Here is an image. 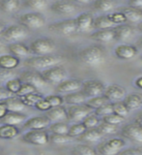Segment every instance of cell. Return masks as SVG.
I'll use <instances>...</instances> for the list:
<instances>
[{
    "instance_id": "cell-43",
    "label": "cell",
    "mask_w": 142,
    "mask_h": 155,
    "mask_svg": "<svg viewBox=\"0 0 142 155\" xmlns=\"http://www.w3.org/2000/svg\"><path fill=\"white\" fill-rule=\"evenodd\" d=\"M34 92H38V89L35 86L30 84H27V82H22L21 88L18 89V91L16 93V95L18 97H22L24 95L34 93Z\"/></svg>"
},
{
    "instance_id": "cell-12",
    "label": "cell",
    "mask_w": 142,
    "mask_h": 155,
    "mask_svg": "<svg viewBox=\"0 0 142 155\" xmlns=\"http://www.w3.org/2000/svg\"><path fill=\"white\" fill-rule=\"evenodd\" d=\"M19 79L21 80L22 82H27V84L34 85L37 89L44 88V87H46L47 85V81L42 77L41 73L35 70L23 72Z\"/></svg>"
},
{
    "instance_id": "cell-42",
    "label": "cell",
    "mask_w": 142,
    "mask_h": 155,
    "mask_svg": "<svg viewBox=\"0 0 142 155\" xmlns=\"http://www.w3.org/2000/svg\"><path fill=\"white\" fill-rule=\"evenodd\" d=\"M124 120H125L124 116L118 115L114 113H111L109 114H106L105 116H102V121H104V122L109 123V124H114V125H118V124L123 122Z\"/></svg>"
},
{
    "instance_id": "cell-63",
    "label": "cell",
    "mask_w": 142,
    "mask_h": 155,
    "mask_svg": "<svg viewBox=\"0 0 142 155\" xmlns=\"http://www.w3.org/2000/svg\"><path fill=\"white\" fill-rule=\"evenodd\" d=\"M137 28H138V30L142 32V21L138 22V25H137Z\"/></svg>"
},
{
    "instance_id": "cell-55",
    "label": "cell",
    "mask_w": 142,
    "mask_h": 155,
    "mask_svg": "<svg viewBox=\"0 0 142 155\" xmlns=\"http://www.w3.org/2000/svg\"><path fill=\"white\" fill-rule=\"evenodd\" d=\"M119 153L123 155H141L142 150H140L139 148H130V149L123 150V151H120Z\"/></svg>"
},
{
    "instance_id": "cell-50",
    "label": "cell",
    "mask_w": 142,
    "mask_h": 155,
    "mask_svg": "<svg viewBox=\"0 0 142 155\" xmlns=\"http://www.w3.org/2000/svg\"><path fill=\"white\" fill-rule=\"evenodd\" d=\"M107 17H108V18L114 24H121V23H125L127 21L125 16L123 15V13H121V12L109 14V15H107Z\"/></svg>"
},
{
    "instance_id": "cell-15",
    "label": "cell",
    "mask_w": 142,
    "mask_h": 155,
    "mask_svg": "<svg viewBox=\"0 0 142 155\" xmlns=\"http://www.w3.org/2000/svg\"><path fill=\"white\" fill-rule=\"evenodd\" d=\"M50 10L57 15L68 16V15H72L76 12V6L69 1L58 0V1H55L54 3L51 4Z\"/></svg>"
},
{
    "instance_id": "cell-46",
    "label": "cell",
    "mask_w": 142,
    "mask_h": 155,
    "mask_svg": "<svg viewBox=\"0 0 142 155\" xmlns=\"http://www.w3.org/2000/svg\"><path fill=\"white\" fill-rule=\"evenodd\" d=\"M85 126L82 123H77V124H73L71 127H69V131H68V135L71 136V137L75 138L80 136L83 132L85 131Z\"/></svg>"
},
{
    "instance_id": "cell-44",
    "label": "cell",
    "mask_w": 142,
    "mask_h": 155,
    "mask_svg": "<svg viewBox=\"0 0 142 155\" xmlns=\"http://www.w3.org/2000/svg\"><path fill=\"white\" fill-rule=\"evenodd\" d=\"M112 108H113V113L114 114L121 115V116H124V117L128 115L129 113H130L122 101L113 102V103H112Z\"/></svg>"
},
{
    "instance_id": "cell-64",
    "label": "cell",
    "mask_w": 142,
    "mask_h": 155,
    "mask_svg": "<svg viewBox=\"0 0 142 155\" xmlns=\"http://www.w3.org/2000/svg\"><path fill=\"white\" fill-rule=\"evenodd\" d=\"M2 46H3V44H2V42H1V41H0V48H2Z\"/></svg>"
},
{
    "instance_id": "cell-27",
    "label": "cell",
    "mask_w": 142,
    "mask_h": 155,
    "mask_svg": "<svg viewBox=\"0 0 142 155\" xmlns=\"http://www.w3.org/2000/svg\"><path fill=\"white\" fill-rule=\"evenodd\" d=\"M91 39H93L94 41H97L99 43H109L114 39V34L112 28L109 29H101L91 34Z\"/></svg>"
},
{
    "instance_id": "cell-36",
    "label": "cell",
    "mask_w": 142,
    "mask_h": 155,
    "mask_svg": "<svg viewBox=\"0 0 142 155\" xmlns=\"http://www.w3.org/2000/svg\"><path fill=\"white\" fill-rule=\"evenodd\" d=\"M120 150L112 147L111 145L106 142H102L97 147V153H100L102 155H115L119 153Z\"/></svg>"
},
{
    "instance_id": "cell-6",
    "label": "cell",
    "mask_w": 142,
    "mask_h": 155,
    "mask_svg": "<svg viewBox=\"0 0 142 155\" xmlns=\"http://www.w3.org/2000/svg\"><path fill=\"white\" fill-rule=\"evenodd\" d=\"M21 140L24 143L29 144L43 147L50 143V135L47 134V131H45V129L29 130L22 136Z\"/></svg>"
},
{
    "instance_id": "cell-1",
    "label": "cell",
    "mask_w": 142,
    "mask_h": 155,
    "mask_svg": "<svg viewBox=\"0 0 142 155\" xmlns=\"http://www.w3.org/2000/svg\"><path fill=\"white\" fill-rule=\"evenodd\" d=\"M80 60L90 67H98L102 65L105 60L104 50L98 46H90L83 48L78 53Z\"/></svg>"
},
{
    "instance_id": "cell-59",
    "label": "cell",
    "mask_w": 142,
    "mask_h": 155,
    "mask_svg": "<svg viewBox=\"0 0 142 155\" xmlns=\"http://www.w3.org/2000/svg\"><path fill=\"white\" fill-rule=\"evenodd\" d=\"M135 121L142 126V111H141V113H139V114H137V116L135 117Z\"/></svg>"
},
{
    "instance_id": "cell-25",
    "label": "cell",
    "mask_w": 142,
    "mask_h": 155,
    "mask_svg": "<svg viewBox=\"0 0 142 155\" xmlns=\"http://www.w3.org/2000/svg\"><path fill=\"white\" fill-rule=\"evenodd\" d=\"M26 119H27L26 115L23 114L16 113V111H7V114L0 120H1L2 123L4 124L18 125V124H22Z\"/></svg>"
},
{
    "instance_id": "cell-24",
    "label": "cell",
    "mask_w": 142,
    "mask_h": 155,
    "mask_svg": "<svg viewBox=\"0 0 142 155\" xmlns=\"http://www.w3.org/2000/svg\"><path fill=\"white\" fill-rule=\"evenodd\" d=\"M121 13L126 18V21L129 22H139L142 21V10L139 8H134V7H123Z\"/></svg>"
},
{
    "instance_id": "cell-47",
    "label": "cell",
    "mask_w": 142,
    "mask_h": 155,
    "mask_svg": "<svg viewBox=\"0 0 142 155\" xmlns=\"http://www.w3.org/2000/svg\"><path fill=\"white\" fill-rule=\"evenodd\" d=\"M82 124L85 126V128H94L99 124V118L97 117L96 114H89L86 117L82 120Z\"/></svg>"
},
{
    "instance_id": "cell-5",
    "label": "cell",
    "mask_w": 142,
    "mask_h": 155,
    "mask_svg": "<svg viewBox=\"0 0 142 155\" xmlns=\"http://www.w3.org/2000/svg\"><path fill=\"white\" fill-rule=\"evenodd\" d=\"M47 84H58L67 78V72L64 67L55 65L40 72Z\"/></svg>"
},
{
    "instance_id": "cell-21",
    "label": "cell",
    "mask_w": 142,
    "mask_h": 155,
    "mask_svg": "<svg viewBox=\"0 0 142 155\" xmlns=\"http://www.w3.org/2000/svg\"><path fill=\"white\" fill-rule=\"evenodd\" d=\"M122 102L129 111H134L142 107V95L137 93L129 94L124 97Z\"/></svg>"
},
{
    "instance_id": "cell-58",
    "label": "cell",
    "mask_w": 142,
    "mask_h": 155,
    "mask_svg": "<svg viewBox=\"0 0 142 155\" xmlns=\"http://www.w3.org/2000/svg\"><path fill=\"white\" fill-rule=\"evenodd\" d=\"M134 84H135L136 87H138V88L142 89V77L137 78V79L134 81Z\"/></svg>"
},
{
    "instance_id": "cell-40",
    "label": "cell",
    "mask_w": 142,
    "mask_h": 155,
    "mask_svg": "<svg viewBox=\"0 0 142 155\" xmlns=\"http://www.w3.org/2000/svg\"><path fill=\"white\" fill-rule=\"evenodd\" d=\"M21 84H22V81L19 78H12V79H10L6 81L5 87H6V89L9 90L11 93L16 94L18 91V89L21 88Z\"/></svg>"
},
{
    "instance_id": "cell-48",
    "label": "cell",
    "mask_w": 142,
    "mask_h": 155,
    "mask_svg": "<svg viewBox=\"0 0 142 155\" xmlns=\"http://www.w3.org/2000/svg\"><path fill=\"white\" fill-rule=\"evenodd\" d=\"M111 113H113V108H112V104H108V103L102 105L101 107L95 110V114L97 116H105Z\"/></svg>"
},
{
    "instance_id": "cell-10",
    "label": "cell",
    "mask_w": 142,
    "mask_h": 155,
    "mask_svg": "<svg viewBox=\"0 0 142 155\" xmlns=\"http://www.w3.org/2000/svg\"><path fill=\"white\" fill-rule=\"evenodd\" d=\"M121 135L131 142L142 143V126L136 121L125 125L121 130Z\"/></svg>"
},
{
    "instance_id": "cell-37",
    "label": "cell",
    "mask_w": 142,
    "mask_h": 155,
    "mask_svg": "<svg viewBox=\"0 0 142 155\" xmlns=\"http://www.w3.org/2000/svg\"><path fill=\"white\" fill-rule=\"evenodd\" d=\"M73 137L68 134H51L50 136V142L55 144H66L73 140Z\"/></svg>"
},
{
    "instance_id": "cell-49",
    "label": "cell",
    "mask_w": 142,
    "mask_h": 155,
    "mask_svg": "<svg viewBox=\"0 0 142 155\" xmlns=\"http://www.w3.org/2000/svg\"><path fill=\"white\" fill-rule=\"evenodd\" d=\"M45 99L48 102V104L50 105L51 108L53 107H58V106H62L64 103V100H63V97L59 95H48L45 97Z\"/></svg>"
},
{
    "instance_id": "cell-35",
    "label": "cell",
    "mask_w": 142,
    "mask_h": 155,
    "mask_svg": "<svg viewBox=\"0 0 142 155\" xmlns=\"http://www.w3.org/2000/svg\"><path fill=\"white\" fill-rule=\"evenodd\" d=\"M73 154L76 155H95L97 154V150L87 144H77L72 150Z\"/></svg>"
},
{
    "instance_id": "cell-19",
    "label": "cell",
    "mask_w": 142,
    "mask_h": 155,
    "mask_svg": "<svg viewBox=\"0 0 142 155\" xmlns=\"http://www.w3.org/2000/svg\"><path fill=\"white\" fill-rule=\"evenodd\" d=\"M46 113V116L50 122H59V121H65L68 119L67 110L62 106L53 107Z\"/></svg>"
},
{
    "instance_id": "cell-62",
    "label": "cell",
    "mask_w": 142,
    "mask_h": 155,
    "mask_svg": "<svg viewBox=\"0 0 142 155\" xmlns=\"http://www.w3.org/2000/svg\"><path fill=\"white\" fill-rule=\"evenodd\" d=\"M137 46L142 50V38H140L139 40H138V42H137Z\"/></svg>"
},
{
    "instance_id": "cell-34",
    "label": "cell",
    "mask_w": 142,
    "mask_h": 155,
    "mask_svg": "<svg viewBox=\"0 0 142 155\" xmlns=\"http://www.w3.org/2000/svg\"><path fill=\"white\" fill-rule=\"evenodd\" d=\"M47 128L51 134H68V131H69V126L64 121L52 122V124L48 125Z\"/></svg>"
},
{
    "instance_id": "cell-31",
    "label": "cell",
    "mask_w": 142,
    "mask_h": 155,
    "mask_svg": "<svg viewBox=\"0 0 142 155\" xmlns=\"http://www.w3.org/2000/svg\"><path fill=\"white\" fill-rule=\"evenodd\" d=\"M115 24L112 22L107 16H100L93 19V27L96 28L97 30L101 29H109L114 27Z\"/></svg>"
},
{
    "instance_id": "cell-28",
    "label": "cell",
    "mask_w": 142,
    "mask_h": 155,
    "mask_svg": "<svg viewBox=\"0 0 142 155\" xmlns=\"http://www.w3.org/2000/svg\"><path fill=\"white\" fill-rule=\"evenodd\" d=\"M19 58L13 54H3L0 55V68L7 70H15L19 65Z\"/></svg>"
},
{
    "instance_id": "cell-16",
    "label": "cell",
    "mask_w": 142,
    "mask_h": 155,
    "mask_svg": "<svg viewBox=\"0 0 142 155\" xmlns=\"http://www.w3.org/2000/svg\"><path fill=\"white\" fill-rule=\"evenodd\" d=\"M82 82L78 80H64L56 85V91L58 93H71L81 89Z\"/></svg>"
},
{
    "instance_id": "cell-20",
    "label": "cell",
    "mask_w": 142,
    "mask_h": 155,
    "mask_svg": "<svg viewBox=\"0 0 142 155\" xmlns=\"http://www.w3.org/2000/svg\"><path fill=\"white\" fill-rule=\"evenodd\" d=\"M114 34V39L117 41H125L134 35V28L129 24H119L112 27Z\"/></svg>"
},
{
    "instance_id": "cell-13",
    "label": "cell",
    "mask_w": 142,
    "mask_h": 155,
    "mask_svg": "<svg viewBox=\"0 0 142 155\" xmlns=\"http://www.w3.org/2000/svg\"><path fill=\"white\" fill-rule=\"evenodd\" d=\"M107 101L110 102H117L123 100L126 96V89L118 84H111L105 87L102 93Z\"/></svg>"
},
{
    "instance_id": "cell-61",
    "label": "cell",
    "mask_w": 142,
    "mask_h": 155,
    "mask_svg": "<svg viewBox=\"0 0 142 155\" xmlns=\"http://www.w3.org/2000/svg\"><path fill=\"white\" fill-rule=\"evenodd\" d=\"M75 1L78 2V3H82V4H86L88 2H90V0H75Z\"/></svg>"
},
{
    "instance_id": "cell-22",
    "label": "cell",
    "mask_w": 142,
    "mask_h": 155,
    "mask_svg": "<svg viewBox=\"0 0 142 155\" xmlns=\"http://www.w3.org/2000/svg\"><path fill=\"white\" fill-rule=\"evenodd\" d=\"M2 103L6 107L8 111H16V113H21L22 110L26 109V106L19 97H15L14 95L4 100Z\"/></svg>"
},
{
    "instance_id": "cell-29",
    "label": "cell",
    "mask_w": 142,
    "mask_h": 155,
    "mask_svg": "<svg viewBox=\"0 0 142 155\" xmlns=\"http://www.w3.org/2000/svg\"><path fill=\"white\" fill-rule=\"evenodd\" d=\"M19 134V129L17 125L4 124L0 126V139L1 140H13L17 138Z\"/></svg>"
},
{
    "instance_id": "cell-60",
    "label": "cell",
    "mask_w": 142,
    "mask_h": 155,
    "mask_svg": "<svg viewBox=\"0 0 142 155\" xmlns=\"http://www.w3.org/2000/svg\"><path fill=\"white\" fill-rule=\"evenodd\" d=\"M5 28H6V27H5V24L2 21H0V35H1V34L3 33Z\"/></svg>"
},
{
    "instance_id": "cell-11",
    "label": "cell",
    "mask_w": 142,
    "mask_h": 155,
    "mask_svg": "<svg viewBox=\"0 0 142 155\" xmlns=\"http://www.w3.org/2000/svg\"><path fill=\"white\" fill-rule=\"evenodd\" d=\"M82 92L86 97L91 98V97L102 95L105 90V85L102 81L97 80H88L82 82Z\"/></svg>"
},
{
    "instance_id": "cell-53",
    "label": "cell",
    "mask_w": 142,
    "mask_h": 155,
    "mask_svg": "<svg viewBox=\"0 0 142 155\" xmlns=\"http://www.w3.org/2000/svg\"><path fill=\"white\" fill-rule=\"evenodd\" d=\"M107 143H108L112 147L118 149V150H120V151H121V149L125 147V142L122 139H119V138H114V139L108 140H107Z\"/></svg>"
},
{
    "instance_id": "cell-3",
    "label": "cell",
    "mask_w": 142,
    "mask_h": 155,
    "mask_svg": "<svg viewBox=\"0 0 142 155\" xmlns=\"http://www.w3.org/2000/svg\"><path fill=\"white\" fill-rule=\"evenodd\" d=\"M30 53L34 55H46L51 54L55 51V44L50 38H38L30 43L28 47Z\"/></svg>"
},
{
    "instance_id": "cell-33",
    "label": "cell",
    "mask_w": 142,
    "mask_h": 155,
    "mask_svg": "<svg viewBox=\"0 0 142 155\" xmlns=\"http://www.w3.org/2000/svg\"><path fill=\"white\" fill-rule=\"evenodd\" d=\"M115 7L114 0H96L94 2V8L102 13H107L113 10Z\"/></svg>"
},
{
    "instance_id": "cell-4",
    "label": "cell",
    "mask_w": 142,
    "mask_h": 155,
    "mask_svg": "<svg viewBox=\"0 0 142 155\" xmlns=\"http://www.w3.org/2000/svg\"><path fill=\"white\" fill-rule=\"evenodd\" d=\"M19 22L29 30H37L46 24V19L40 13L30 12L23 14L19 18Z\"/></svg>"
},
{
    "instance_id": "cell-39",
    "label": "cell",
    "mask_w": 142,
    "mask_h": 155,
    "mask_svg": "<svg viewBox=\"0 0 142 155\" xmlns=\"http://www.w3.org/2000/svg\"><path fill=\"white\" fill-rule=\"evenodd\" d=\"M106 98L104 95H99L95 97H91L87 101H85V105L87 107H89L92 110H96L97 108H99L102 105H104L106 103Z\"/></svg>"
},
{
    "instance_id": "cell-2",
    "label": "cell",
    "mask_w": 142,
    "mask_h": 155,
    "mask_svg": "<svg viewBox=\"0 0 142 155\" xmlns=\"http://www.w3.org/2000/svg\"><path fill=\"white\" fill-rule=\"evenodd\" d=\"M61 62V58L59 56L46 54V55H34L29 57L24 61V64L31 69L41 72L47 68L58 65Z\"/></svg>"
},
{
    "instance_id": "cell-8",
    "label": "cell",
    "mask_w": 142,
    "mask_h": 155,
    "mask_svg": "<svg viewBox=\"0 0 142 155\" xmlns=\"http://www.w3.org/2000/svg\"><path fill=\"white\" fill-rule=\"evenodd\" d=\"M4 40L10 41V42H18L21 39H24L27 36V29L22 26L21 24H14L6 27L4 29L3 33L1 34Z\"/></svg>"
},
{
    "instance_id": "cell-57",
    "label": "cell",
    "mask_w": 142,
    "mask_h": 155,
    "mask_svg": "<svg viewBox=\"0 0 142 155\" xmlns=\"http://www.w3.org/2000/svg\"><path fill=\"white\" fill-rule=\"evenodd\" d=\"M7 109L6 107L4 106V104L2 103V102H0V119H1L3 116L7 114Z\"/></svg>"
},
{
    "instance_id": "cell-41",
    "label": "cell",
    "mask_w": 142,
    "mask_h": 155,
    "mask_svg": "<svg viewBox=\"0 0 142 155\" xmlns=\"http://www.w3.org/2000/svg\"><path fill=\"white\" fill-rule=\"evenodd\" d=\"M25 5L35 11H44L47 7V0H25Z\"/></svg>"
},
{
    "instance_id": "cell-23",
    "label": "cell",
    "mask_w": 142,
    "mask_h": 155,
    "mask_svg": "<svg viewBox=\"0 0 142 155\" xmlns=\"http://www.w3.org/2000/svg\"><path fill=\"white\" fill-rule=\"evenodd\" d=\"M8 50L11 54L17 56L18 58L25 57L30 54V51L29 48L25 44L19 43V42H13L8 45Z\"/></svg>"
},
{
    "instance_id": "cell-52",
    "label": "cell",
    "mask_w": 142,
    "mask_h": 155,
    "mask_svg": "<svg viewBox=\"0 0 142 155\" xmlns=\"http://www.w3.org/2000/svg\"><path fill=\"white\" fill-rule=\"evenodd\" d=\"M34 108H36L38 110H41V111H47V110H50L51 107L45 98H43L34 105Z\"/></svg>"
},
{
    "instance_id": "cell-56",
    "label": "cell",
    "mask_w": 142,
    "mask_h": 155,
    "mask_svg": "<svg viewBox=\"0 0 142 155\" xmlns=\"http://www.w3.org/2000/svg\"><path fill=\"white\" fill-rule=\"evenodd\" d=\"M128 5L134 8H142V0H129Z\"/></svg>"
},
{
    "instance_id": "cell-7",
    "label": "cell",
    "mask_w": 142,
    "mask_h": 155,
    "mask_svg": "<svg viewBox=\"0 0 142 155\" xmlns=\"http://www.w3.org/2000/svg\"><path fill=\"white\" fill-rule=\"evenodd\" d=\"M48 30L63 36H68L76 31V21L73 18L52 22L48 25Z\"/></svg>"
},
{
    "instance_id": "cell-30",
    "label": "cell",
    "mask_w": 142,
    "mask_h": 155,
    "mask_svg": "<svg viewBox=\"0 0 142 155\" xmlns=\"http://www.w3.org/2000/svg\"><path fill=\"white\" fill-rule=\"evenodd\" d=\"M63 100L68 105H79L83 104L86 101V96L81 91H75L71 93H67L63 96Z\"/></svg>"
},
{
    "instance_id": "cell-9",
    "label": "cell",
    "mask_w": 142,
    "mask_h": 155,
    "mask_svg": "<svg viewBox=\"0 0 142 155\" xmlns=\"http://www.w3.org/2000/svg\"><path fill=\"white\" fill-rule=\"evenodd\" d=\"M92 109L87 107L85 104L82 105H70L67 110L68 120L73 121V122H80L84 119L86 116L91 114Z\"/></svg>"
},
{
    "instance_id": "cell-54",
    "label": "cell",
    "mask_w": 142,
    "mask_h": 155,
    "mask_svg": "<svg viewBox=\"0 0 142 155\" xmlns=\"http://www.w3.org/2000/svg\"><path fill=\"white\" fill-rule=\"evenodd\" d=\"M13 95V93L6 89V87H0V102H3L4 100H6Z\"/></svg>"
},
{
    "instance_id": "cell-17",
    "label": "cell",
    "mask_w": 142,
    "mask_h": 155,
    "mask_svg": "<svg viewBox=\"0 0 142 155\" xmlns=\"http://www.w3.org/2000/svg\"><path fill=\"white\" fill-rule=\"evenodd\" d=\"M115 55L123 60H129L134 58L136 53H137V48L134 46L131 45H127V44H122L115 48L114 50Z\"/></svg>"
},
{
    "instance_id": "cell-38",
    "label": "cell",
    "mask_w": 142,
    "mask_h": 155,
    "mask_svg": "<svg viewBox=\"0 0 142 155\" xmlns=\"http://www.w3.org/2000/svg\"><path fill=\"white\" fill-rule=\"evenodd\" d=\"M21 99V101L23 102V104L26 107H34L38 101H40L41 99H43L44 97L38 93V92H34V93H30L27 95H24L22 97H19Z\"/></svg>"
},
{
    "instance_id": "cell-45",
    "label": "cell",
    "mask_w": 142,
    "mask_h": 155,
    "mask_svg": "<svg viewBox=\"0 0 142 155\" xmlns=\"http://www.w3.org/2000/svg\"><path fill=\"white\" fill-rule=\"evenodd\" d=\"M98 129L102 133V135L104 134H105V135L114 134L117 131V125L109 124V123H106V122H104V121H102V123L98 124Z\"/></svg>"
},
{
    "instance_id": "cell-26",
    "label": "cell",
    "mask_w": 142,
    "mask_h": 155,
    "mask_svg": "<svg viewBox=\"0 0 142 155\" xmlns=\"http://www.w3.org/2000/svg\"><path fill=\"white\" fill-rule=\"evenodd\" d=\"M102 133L101 131L94 127V128H88L85 129V131L83 132L80 136H78V140H82V142H87V143H94L102 139Z\"/></svg>"
},
{
    "instance_id": "cell-32",
    "label": "cell",
    "mask_w": 142,
    "mask_h": 155,
    "mask_svg": "<svg viewBox=\"0 0 142 155\" xmlns=\"http://www.w3.org/2000/svg\"><path fill=\"white\" fill-rule=\"evenodd\" d=\"M19 8V0H0V10L4 13L11 14Z\"/></svg>"
},
{
    "instance_id": "cell-51",
    "label": "cell",
    "mask_w": 142,
    "mask_h": 155,
    "mask_svg": "<svg viewBox=\"0 0 142 155\" xmlns=\"http://www.w3.org/2000/svg\"><path fill=\"white\" fill-rule=\"evenodd\" d=\"M16 76L14 70H7V69H3V68H0V82L2 81H7L8 80L12 79Z\"/></svg>"
},
{
    "instance_id": "cell-14",
    "label": "cell",
    "mask_w": 142,
    "mask_h": 155,
    "mask_svg": "<svg viewBox=\"0 0 142 155\" xmlns=\"http://www.w3.org/2000/svg\"><path fill=\"white\" fill-rule=\"evenodd\" d=\"M50 124V121L46 115L35 116V117L28 118L23 122L24 128L28 130H42L46 129Z\"/></svg>"
},
{
    "instance_id": "cell-18",
    "label": "cell",
    "mask_w": 142,
    "mask_h": 155,
    "mask_svg": "<svg viewBox=\"0 0 142 155\" xmlns=\"http://www.w3.org/2000/svg\"><path fill=\"white\" fill-rule=\"evenodd\" d=\"M93 17L90 13H82L75 18L76 31L87 32L93 27Z\"/></svg>"
}]
</instances>
